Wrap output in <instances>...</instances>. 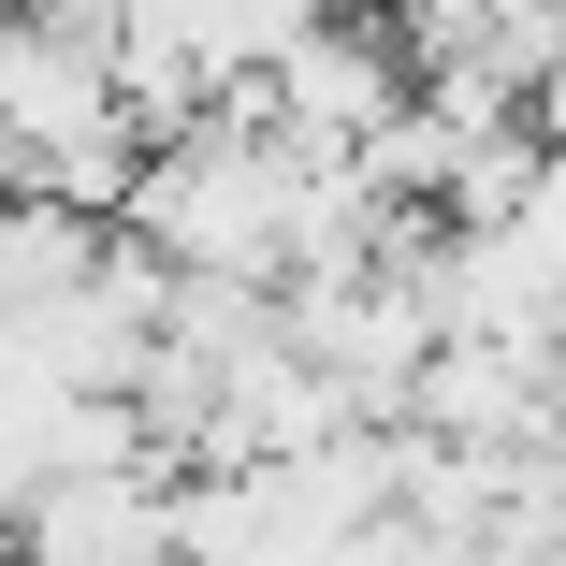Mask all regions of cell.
I'll use <instances>...</instances> for the list:
<instances>
[{"label": "cell", "mask_w": 566, "mask_h": 566, "mask_svg": "<svg viewBox=\"0 0 566 566\" xmlns=\"http://www.w3.org/2000/svg\"><path fill=\"white\" fill-rule=\"evenodd\" d=\"M334 0H203V87H262Z\"/></svg>", "instance_id": "1"}, {"label": "cell", "mask_w": 566, "mask_h": 566, "mask_svg": "<svg viewBox=\"0 0 566 566\" xmlns=\"http://www.w3.org/2000/svg\"><path fill=\"white\" fill-rule=\"evenodd\" d=\"M523 132H537V146H566V44H552V59H537V87H523Z\"/></svg>", "instance_id": "2"}]
</instances>
